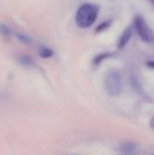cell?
Wrapping results in <instances>:
<instances>
[{"label":"cell","instance_id":"1","mask_svg":"<svg viewBox=\"0 0 154 155\" xmlns=\"http://www.w3.org/2000/svg\"><path fill=\"white\" fill-rule=\"evenodd\" d=\"M98 15L99 8L97 5L91 3H85L78 8L75 23L80 28H89L95 23Z\"/></svg>","mask_w":154,"mask_h":155},{"label":"cell","instance_id":"2","mask_svg":"<svg viewBox=\"0 0 154 155\" xmlns=\"http://www.w3.org/2000/svg\"><path fill=\"white\" fill-rule=\"evenodd\" d=\"M104 88L108 95L118 96L122 92V76L117 70H110L104 77Z\"/></svg>","mask_w":154,"mask_h":155},{"label":"cell","instance_id":"3","mask_svg":"<svg viewBox=\"0 0 154 155\" xmlns=\"http://www.w3.org/2000/svg\"><path fill=\"white\" fill-rule=\"evenodd\" d=\"M133 26L135 28L136 33L140 36V38L144 41L145 43H153L154 42V33L147 24L143 16L138 15L134 17L133 20Z\"/></svg>","mask_w":154,"mask_h":155},{"label":"cell","instance_id":"4","mask_svg":"<svg viewBox=\"0 0 154 155\" xmlns=\"http://www.w3.org/2000/svg\"><path fill=\"white\" fill-rule=\"evenodd\" d=\"M132 35H133L132 27L129 26V27L125 28V30L123 32V34L121 35V36L119 38V41H118V48L119 49L123 48L127 45V43L129 42V40L132 37Z\"/></svg>","mask_w":154,"mask_h":155},{"label":"cell","instance_id":"5","mask_svg":"<svg viewBox=\"0 0 154 155\" xmlns=\"http://www.w3.org/2000/svg\"><path fill=\"white\" fill-rule=\"evenodd\" d=\"M136 151V146L132 142L123 143L120 147V152L123 155H133Z\"/></svg>","mask_w":154,"mask_h":155},{"label":"cell","instance_id":"6","mask_svg":"<svg viewBox=\"0 0 154 155\" xmlns=\"http://www.w3.org/2000/svg\"><path fill=\"white\" fill-rule=\"evenodd\" d=\"M17 62L24 67H32L34 65V60L31 56L26 54H21L17 56Z\"/></svg>","mask_w":154,"mask_h":155},{"label":"cell","instance_id":"7","mask_svg":"<svg viewBox=\"0 0 154 155\" xmlns=\"http://www.w3.org/2000/svg\"><path fill=\"white\" fill-rule=\"evenodd\" d=\"M38 54L43 59H48L54 55V51L45 45H41L38 48Z\"/></svg>","mask_w":154,"mask_h":155},{"label":"cell","instance_id":"8","mask_svg":"<svg viewBox=\"0 0 154 155\" xmlns=\"http://www.w3.org/2000/svg\"><path fill=\"white\" fill-rule=\"evenodd\" d=\"M0 35H1L2 38L6 42L10 41L11 37H12V33H11L10 28L4 24H0Z\"/></svg>","mask_w":154,"mask_h":155},{"label":"cell","instance_id":"9","mask_svg":"<svg viewBox=\"0 0 154 155\" xmlns=\"http://www.w3.org/2000/svg\"><path fill=\"white\" fill-rule=\"evenodd\" d=\"M112 56V54L111 53H102L98 55H96L94 58H93V64L94 65H99L100 64H102L104 60H106L107 58L111 57Z\"/></svg>","mask_w":154,"mask_h":155},{"label":"cell","instance_id":"10","mask_svg":"<svg viewBox=\"0 0 154 155\" xmlns=\"http://www.w3.org/2000/svg\"><path fill=\"white\" fill-rule=\"evenodd\" d=\"M16 37H17L18 41L21 42L22 44H25V45H31L32 44V38L30 36H28L27 35H25L22 33H17Z\"/></svg>","mask_w":154,"mask_h":155},{"label":"cell","instance_id":"11","mask_svg":"<svg viewBox=\"0 0 154 155\" xmlns=\"http://www.w3.org/2000/svg\"><path fill=\"white\" fill-rule=\"evenodd\" d=\"M112 25V20H107V21H104L103 23H102L101 25H99L97 27H96V30L95 32L96 33H101L106 29H108Z\"/></svg>","mask_w":154,"mask_h":155},{"label":"cell","instance_id":"12","mask_svg":"<svg viewBox=\"0 0 154 155\" xmlns=\"http://www.w3.org/2000/svg\"><path fill=\"white\" fill-rule=\"evenodd\" d=\"M147 65H148L149 67L154 69V61H149V62H147Z\"/></svg>","mask_w":154,"mask_h":155},{"label":"cell","instance_id":"13","mask_svg":"<svg viewBox=\"0 0 154 155\" xmlns=\"http://www.w3.org/2000/svg\"><path fill=\"white\" fill-rule=\"evenodd\" d=\"M150 126H151V128L154 130V117L153 118H152V120H151V122H150Z\"/></svg>","mask_w":154,"mask_h":155},{"label":"cell","instance_id":"14","mask_svg":"<svg viewBox=\"0 0 154 155\" xmlns=\"http://www.w3.org/2000/svg\"><path fill=\"white\" fill-rule=\"evenodd\" d=\"M150 1H151V2H152V3L154 5V0H150Z\"/></svg>","mask_w":154,"mask_h":155}]
</instances>
